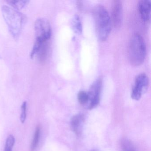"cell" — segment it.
I'll return each instance as SVG.
<instances>
[{"label": "cell", "instance_id": "9c48e42d", "mask_svg": "<svg viewBox=\"0 0 151 151\" xmlns=\"http://www.w3.org/2000/svg\"><path fill=\"white\" fill-rule=\"evenodd\" d=\"M84 122V116L82 114H78L71 118L70 121L71 129L77 136H80L82 134Z\"/></svg>", "mask_w": 151, "mask_h": 151}, {"label": "cell", "instance_id": "6da1fadb", "mask_svg": "<svg viewBox=\"0 0 151 151\" xmlns=\"http://www.w3.org/2000/svg\"><path fill=\"white\" fill-rule=\"evenodd\" d=\"M97 37L100 40L105 41L108 37L112 28V20L106 9L101 5L93 9Z\"/></svg>", "mask_w": 151, "mask_h": 151}, {"label": "cell", "instance_id": "3957f363", "mask_svg": "<svg viewBox=\"0 0 151 151\" xmlns=\"http://www.w3.org/2000/svg\"><path fill=\"white\" fill-rule=\"evenodd\" d=\"M4 19L14 37H19L25 23L24 16L15 9L4 6L2 8Z\"/></svg>", "mask_w": 151, "mask_h": 151}, {"label": "cell", "instance_id": "4fadbf2b", "mask_svg": "<svg viewBox=\"0 0 151 151\" xmlns=\"http://www.w3.org/2000/svg\"><path fill=\"white\" fill-rule=\"evenodd\" d=\"M40 127L37 126L35 131L34 138L31 145V149L32 151L35 150L37 148L39 141V138L40 137Z\"/></svg>", "mask_w": 151, "mask_h": 151}, {"label": "cell", "instance_id": "277c9868", "mask_svg": "<svg viewBox=\"0 0 151 151\" xmlns=\"http://www.w3.org/2000/svg\"><path fill=\"white\" fill-rule=\"evenodd\" d=\"M35 30L36 38L34 45L40 46L49 43L52 30L50 23L47 19L41 18L37 20Z\"/></svg>", "mask_w": 151, "mask_h": 151}, {"label": "cell", "instance_id": "52a82bcc", "mask_svg": "<svg viewBox=\"0 0 151 151\" xmlns=\"http://www.w3.org/2000/svg\"><path fill=\"white\" fill-rule=\"evenodd\" d=\"M123 9L122 2L115 1L113 4L112 12V22L114 27L120 28L122 23Z\"/></svg>", "mask_w": 151, "mask_h": 151}, {"label": "cell", "instance_id": "9a60e30c", "mask_svg": "<svg viewBox=\"0 0 151 151\" xmlns=\"http://www.w3.org/2000/svg\"><path fill=\"white\" fill-rule=\"evenodd\" d=\"M15 138L13 135H9L6 141V146H5V150L6 151H12V148L14 145Z\"/></svg>", "mask_w": 151, "mask_h": 151}, {"label": "cell", "instance_id": "e0dca14e", "mask_svg": "<svg viewBox=\"0 0 151 151\" xmlns=\"http://www.w3.org/2000/svg\"><path fill=\"white\" fill-rule=\"evenodd\" d=\"M91 151H99V150H96V149H93V150H91Z\"/></svg>", "mask_w": 151, "mask_h": 151}, {"label": "cell", "instance_id": "8992f818", "mask_svg": "<svg viewBox=\"0 0 151 151\" xmlns=\"http://www.w3.org/2000/svg\"><path fill=\"white\" fill-rule=\"evenodd\" d=\"M102 86V80L100 78L96 79L91 85L89 91L87 92L89 95L87 104L89 109H93L99 104Z\"/></svg>", "mask_w": 151, "mask_h": 151}, {"label": "cell", "instance_id": "5bb4252c", "mask_svg": "<svg viewBox=\"0 0 151 151\" xmlns=\"http://www.w3.org/2000/svg\"><path fill=\"white\" fill-rule=\"evenodd\" d=\"M11 6L17 9H22L28 4L29 1H8Z\"/></svg>", "mask_w": 151, "mask_h": 151}, {"label": "cell", "instance_id": "2e32d148", "mask_svg": "<svg viewBox=\"0 0 151 151\" xmlns=\"http://www.w3.org/2000/svg\"><path fill=\"white\" fill-rule=\"evenodd\" d=\"M27 111V102L24 101L22 106V113L21 115V121L22 123H24L26 118Z\"/></svg>", "mask_w": 151, "mask_h": 151}, {"label": "cell", "instance_id": "ba28073f", "mask_svg": "<svg viewBox=\"0 0 151 151\" xmlns=\"http://www.w3.org/2000/svg\"><path fill=\"white\" fill-rule=\"evenodd\" d=\"M138 10L140 17L145 22H150L151 17V1L141 0L138 3Z\"/></svg>", "mask_w": 151, "mask_h": 151}, {"label": "cell", "instance_id": "30bf717a", "mask_svg": "<svg viewBox=\"0 0 151 151\" xmlns=\"http://www.w3.org/2000/svg\"><path fill=\"white\" fill-rule=\"evenodd\" d=\"M122 151H137L132 141L127 138H123L121 142Z\"/></svg>", "mask_w": 151, "mask_h": 151}, {"label": "cell", "instance_id": "7c38bea8", "mask_svg": "<svg viewBox=\"0 0 151 151\" xmlns=\"http://www.w3.org/2000/svg\"><path fill=\"white\" fill-rule=\"evenodd\" d=\"M78 100L81 105H87L89 101L88 92L85 91H80L78 94Z\"/></svg>", "mask_w": 151, "mask_h": 151}, {"label": "cell", "instance_id": "8fae6325", "mask_svg": "<svg viewBox=\"0 0 151 151\" xmlns=\"http://www.w3.org/2000/svg\"><path fill=\"white\" fill-rule=\"evenodd\" d=\"M72 26L74 31L76 33L80 34L82 32V24L80 17L76 15L73 17L72 22Z\"/></svg>", "mask_w": 151, "mask_h": 151}, {"label": "cell", "instance_id": "7a4b0ae2", "mask_svg": "<svg viewBox=\"0 0 151 151\" xmlns=\"http://www.w3.org/2000/svg\"><path fill=\"white\" fill-rule=\"evenodd\" d=\"M128 55L130 63L133 66H139L144 63L146 55V46L144 38L139 33H134L131 37Z\"/></svg>", "mask_w": 151, "mask_h": 151}, {"label": "cell", "instance_id": "5b68a950", "mask_svg": "<svg viewBox=\"0 0 151 151\" xmlns=\"http://www.w3.org/2000/svg\"><path fill=\"white\" fill-rule=\"evenodd\" d=\"M149 82L148 76L145 73L137 76L132 90L131 97L133 99L138 100L141 98L148 89Z\"/></svg>", "mask_w": 151, "mask_h": 151}]
</instances>
